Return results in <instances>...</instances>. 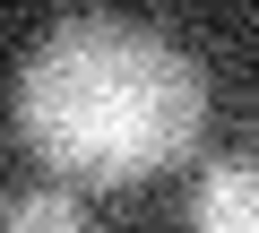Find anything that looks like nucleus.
Masks as SVG:
<instances>
[{
  "instance_id": "nucleus-3",
  "label": "nucleus",
  "mask_w": 259,
  "mask_h": 233,
  "mask_svg": "<svg viewBox=\"0 0 259 233\" xmlns=\"http://www.w3.org/2000/svg\"><path fill=\"white\" fill-rule=\"evenodd\" d=\"M0 233H95V224L69 190H18V199H0Z\"/></svg>"
},
{
  "instance_id": "nucleus-1",
  "label": "nucleus",
  "mask_w": 259,
  "mask_h": 233,
  "mask_svg": "<svg viewBox=\"0 0 259 233\" xmlns=\"http://www.w3.org/2000/svg\"><path fill=\"white\" fill-rule=\"evenodd\" d=\"M199 130H207V78L147 18L78 9L18 69V138L61 181H95V190L147 181L182 164Z\"/></svg>"
},
{
  "instance_id": "nucleus-2",
  "label": "nucleus",
  "mask_w": 259,
  "mask_h": 233,
  "mask_svg": "<svg viewBox=\"0 0 259 233\" xmlns=\"http://www.w3.org/2000/svg\"><path fill=\"white\" fill-rule=\"evenodd\" d=\"M190 233H259V173H250V156H216L199 173Z\"/></svg>"
}]
</instances>
